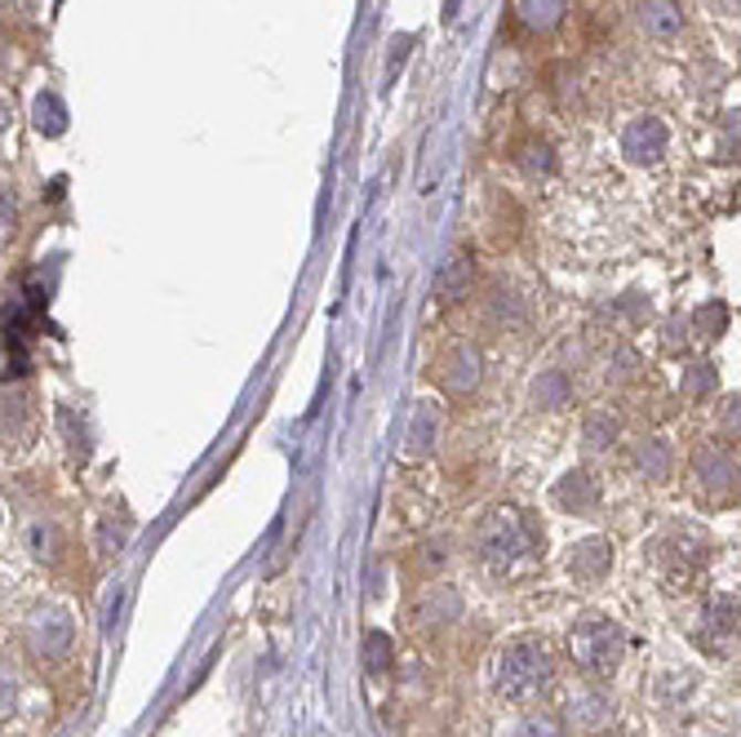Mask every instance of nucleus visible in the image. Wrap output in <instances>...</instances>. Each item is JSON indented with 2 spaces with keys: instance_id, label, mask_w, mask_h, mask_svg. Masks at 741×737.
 Masks as SVG:
<instances>
[{
  "instance_id": "obj_23",
  "label": "nucleus",
  "mask_w": 741,
  "mask_h": 737,
  "mask_svg": "<svg viewBox=\"0 0 741 737\" xmlns=\"http://www.w3.org/2000/svg\"><path fill=\"white\" fill-rule=\"evenodd\" d=\"M524 737H564V728L551 715H533V719H524Z\"/></svg>"
},
{
  "instance_id": "obj_15",
  "label": "nucleus",
  "mask_w": 741,
  "mask_h": 737,
  "mask_svg": "<svg viewBox=\"0 0 741 737\" xmlns=\"http://www.w3.org/2000/svg\"><path fill=\"white\" fill-rule=\"evenodd\" d=\"M679 392H683V401H710V396L719 392V369H714L710 360L688 364L683 378H679Z\"/></svg>"
},
{
  "instance_id": "obj_7",
  "label": "nucleus",
  "mask_w": 741,
  "mask_h": 737,
  "mask_svg": "<svg viewBox=\"0 0 741 737\" xmlns=\"http://www.w3.org/2000/svg\"><path fill=\"white\" fill-rule=\"evenodd\" d=\"M564 724L595 733V728L613 724V702H608L599 688H586V684H582V688L564 693Z\"/></svg>"
},
{
  "instance_id": "obj_16",
  "label": "nucleus",
  "mask_w": 741,
  "mask_h": 737,
  "mask_svg": "<svg viewBox=\"0 0 741 737\" xmlns=\"http://www.w3.org/2000/svg\"><path fill=\"white\" fill-rule=\"evenodd\" d=\"M617 432H622V423H617L608 409H599V414H591V418H586L582 440H586V449H591V454H604V449H613Z\"/></svg>"
},
{
  "instance_id": "obj_9",
  "label": "nucleus",
  "mask_w": 741,
  "mask_h": 737,
  "mask_svg": "<svg viewBox=\"0 0 741 737\" xmlns=\"http://www.w3.org/2000/svg\"><path fill=\"white\" fill-rule=\"evenodd\" d=\"M635 467H639V476L661 485L675 476V449L661 436H644V440H635Z\"/></svg>"
},
{
  "instance_id": "obj_20",
  "label": "nucleus",
  "mask_w": 741,
  "mask_h": 737,
  "mask_svg": "<svg viewBox=\"0 0 741 737\" xmlns=\"http://www.w3.org/2000/svg\"><path fill=\"white\" fill-rule=\"evenodd\" d=\"M392 648H396V644H392V635L374 631V635L364 640V653H368V657H364V666H368V671H387V666H392Z\"/></svg>"
},
{
  "instance_id": "obj_22",
  "label": "nucleus",
  "mask_w": 741,
  "mask_h": 737,
  "mask_svg": "<svg viewBox=\"0 0 741 737\" xmlns=\"http://www.w3.org/2000/svg\"><path fill=\"white\" fill-rule=\"evenodd\" d=\"M719 436H723V440H741V396L723 405V414H719Z\"/></svg>"
},
{
  "instance_id": "obj_5",
  "label": "nucleus",
  "mask_w": 741,
  "mask_h": 737,
  "mask_svg": "<svg viewBox=\"0 0 741 737\" xmlns=\"http://www.w3.org/2000/svg\"><path fill=\"white\" fill-rule=\"evenodd\" d=\"M697 640H701L706 653H714V657H732V648L741 644V604H732V600H714V604H706V617H701Z\"/></svg>"
},
{
  "instance_id": "obj_10",
  "label": "nucleus",
  "mask_w": 741,
  "mask_h": 737,
  "mask_svg": "<svg viewBox=\"0 0 741 737\" xmlns=\"http://www.w3.org/2000/svg\"><path fill=\"white\" fill-rule=\"evenodd\" d=\"M568 569H573V578H582V582H599V578L613 569V547H608L604 538H586V542H577V551L568 556Z\"/></svg>"
},
{
  "instance_id": "obj_11",
  "label": "nucleus",
  "mask_w": 741,
  "mask_h": 737,
  "mask_svg": "<svg viewBox=\"0 0 741 737\" xmlns=\"http://www.w3.org/2000/svg\"><path fill=\"white\" fill-rule=\"evenodd\" d=\"M661 152H666V129H661V121H653V116H644V121H635L630 129H626V156L630 160H661Z\"/></svg>"
},
{
  "instance_id": "obj_24",
  "label": "nucleus",
  "mask_w": 741,
  "mask_h": 737,
  "mask_svg": "<svg viewBox=\"0 0 741 737\" xmlns=\"http://www.w3.org/2000/svg\"><path fill=\"white\" fill-rule=\"evenodd\" d=\"M688 333H692V329H688V324H683V320H670V324H666V338H661V346H666V351H675V355H679V351H683V346H688Z\"/></svg>"
},
{
  "instance_id": "obj_1",
  "label": "nucleus",
  "mask_w": 741,
  "mask_h": 737,
  "mask_svg": "<svg viewBox=\"0 0 741 737\" xmlns=\"http://www.w3.org/2000/svg\"><path fill=\"white\" fill-rule=\"evenodd\" d=\"M568 653L573 662L595 675V679H608L617 675L622 657H626V631L613 622V617H586L573 635H568Z\"/></svg>"
},
{
  "instance_id": "obj_14",
  "label": "nucleus",
  "mask_w": 741,
  "mask_h": 737,
  "mask_svg": "<svg viewBox=\"0 0 741 737\" xmlns=\"http://www.w3.org/2000/svg\"><path fill=\"white\" fill-rule=\"evenodd\" d=\"M476 378H480V355H476L471 346H458V351L445 360V374H440V383H445L449 392L467 396V392L476 387Z\"/></svg>"
},
{
  "instance_id": "obj_18",
  "label": "nucleus",
  "mask_w": 741,
  "mask_h": 737,
  "mask_svg": "<svg viewBox=\"0 0 741 737\" xmlns=\"http://www.w3.org/2000/svg\"><path fill=\"white\" fill-rule=\"evenodd\" d=\"M546 409H560V405H568L573 401V387H568V378L560 374V369H551V374H542V383H538V392H533Z\"/></svg>"
},
{
  "instance_id": "obj_6",
  "label": "nucleus",
  "mask_w": 741,
  "mask_h": 737,
  "mask_svg": "<svg viewBox=\"0 0 741 737\" xmlns=\"http://www.w3.org/2000/svg\"><path fill=\"white\" fill-rule=\"evenodd\" d=\"M72 640H76L72 617L59 613V609L36 613V617L28 622V648H32L36 657H67V653H72Z\"/></svg>"
},
{
  "instance_id": "obj_8",
  "label": "nucleus",
  "mask_w": 741,
  "mask_h": 737,
  "mask_svg": "<svg viewBox=\"0 0 741 737\" xmlns=\"http://www.w3.org/2000/svg\"><path fill=\"white\" fill-rule=\"evenodd\" d=\"M555 507L568 511V516H591L599 507V485L591 471H568L560 485H555Z\"/></svg>"
},
{
  "instance_id": "obj_12",
  "label": "nucleus",
  "mask_w": 741,
  "mask_h": 737,
  "mask_svg": "<svg viewBox=\"0 0 741 737\" xmlns=\"http://www.w3.org/2000/svg\"><path fill=\"white\" fill-rule=\"evenodd\" d=\"M453 617H458V595H453L449 587H431V591L414 604V622H418L422 631H431V626L440 631V626H449Z\"/></svg>"
},
{
  "instance_id": "obj_19",
  "label": "nucleus",
  "mask_w": 741,
  "mask_h": 737,
  "mask_svg": "<svg viewBox=\"0 0 741 737\" xmlns=\"http://www.w3.org/2000/svg\"><path fill=\"white\" fill-rule=\"evenodd\" d=\"M436 289H440L445 298H462V293L471 289V262H467V258H453L449 271L436 280Z\"/></svg>"
},
{
  "instance_id": "obj_13",
  "label": "nucleus",
  "mask_w": 741,
  "mask_h": 737,
  "mask_svg": "<svg viewBox=\"0 0 741 737\" xmlns=\"http://www.w3.org/2000/svg\"><path fill=\"white\" fill-rule=\"evenodd\" d=\"M639 23L657 41H670V37L683 32V14H679L675 0H639Z\"/></svg>"
},
{
  "instance_id": "obj_17",
  "label": "nucleus",
  "mask_w": 741,
  "mask_h": 737,
  "mask_svg": "<svg viewBox=\"0 0 741 737\" xmlns=\"http://www.w3.org/2000/svg\"><path fill=\"white\" fill-rule=\"evenodd\" d=\"M723 324H728V307H723V302H701V307L692 311V320H688V329H692L701 342H714V338L723 333Z\"/></svg>"
},
{
  "instance_id": "obj_2",
  "label": "nucleus",
  "mask_w": 741,
  "mask_h": 737,
  "mask_svg": "<svg viewBox=\"0 0 741 737\" xmlns=\"http://www.w3.org/2000/svg\"><path fill=\"white\" fill-rule=\"evenodd\" d=\"M551 671L555 666L542 640H515L498 662V693L507 702H529L538 688L551 684Z\"/></svg>"
},
{
  "instance_id": "obj_4",
  "label": "nucleus",
  "mask_w": 741,
  "mask_h": 737,
  "mask_svg": "<svg viewBox=\"0 0 741 737\" xmlns=\"http://www.w3.org/2000/svg\"><path fill=\"white\" fill-rule=\"evenodd\" d=\"M692 480L710 502H728L741 485V463L723 440H706L692 454Z\"/></svg>"
},
{
  "instance_id": "obj_3",
  "label": "nucleus",
  "mask_w": 741,
  "mask_h": 737,
  "mask_svg": "<svg viewBox=\"0 0 741 737\" xmlns=\"http://www.w3.org/2000/svg\"><path fill=\"white\" fill-rule=\"evenodd\" d=\"M476 547H480V556H484L489 564L507 569V564H515L524 551H538V525H533V516L493 511V516H484V525H480V533H476Z\"/></svg>"
},
{
  "instance_id": "obj_21",
  "label": "nucleus",
  "mask_w": 741,
  "mask_h": 737,
  "mask_svg": "<svg viewBox=\"0 0 741 737\" xmlns=\"http://www.w3.org/2000/svg\"><path fill=\"white\" fill-rule=\"evenodd\" d=\"M608 378H613V383H630V378H639V355H635L630 346H622V351L608 360Z\"/></svg>"
}]
</instances>
